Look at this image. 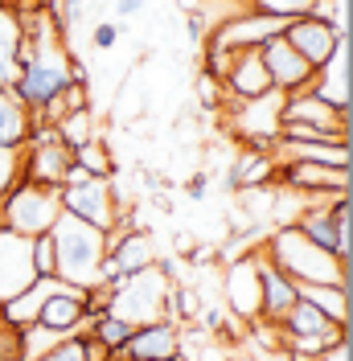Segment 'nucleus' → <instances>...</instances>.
<instances>
[{"label": "nucleus", "instance_id": "nucleus-24", "mask_svg": "<svg viewBox=\"0 0 353 361\" xmlns=\"http://www.w3.org/2000/svg\"><path fill=\"white\" fill-rule=\"evenodd\" d=\"M37 361H87V333H70V337H62Z\"/></svg>", "mask_w": 353, "mask_h": 361}, {"label": "nucleus", "instance_id": "nucleus-14", "mask_svg": "<svg viewBox=\"0 0 353 361\" xmlns=\"http://www.w3.org/2000/svg\"><path fill=\"white\" fill-rule=\"evenodd\" d=\"M222 87L230 90L239 103L243 99H259V94H267L271 87V78H267V66L263 58H259V49H239L234 58H230V66H226V74H222Z\"/></svg>", "mask_w": 353, "mask_h": 361}, {"label": "nucleus", "instance_id": "nucleus-16", "mask_svg": "<svg viewBox=\"0 0 353 361\" xmlns=\"http://www.w3.org/2000/svg\"><path fill=\"white\" fill-rule=\"evenodd\" d=\"M300 300H309L316 312H325L333 324L349 329V283H296Z\"/></svg>", "mask_w": 353, "mask_h": 361}, {"label": "nucleus", "instance_id": "nucleus-21", "mask_svg": "<svg viewBox=\"0 0 353 361\" xmlns=\"http://www.w3.org/2000/svg\"><path fill=\"white\" fill-rule=\"evenodd\" d=\"M263 17H275V21H300V17H312L316 13V0H251Z\"/></svg>", "mask_w": 353, "mask_h": 361}, {"label": "nucleus", "instance_id": "nucleus-2", "mask_svg": "<svg viewBox=\"0 0 353 361\" xmlns=\"http://www.w3.org/2000/svg\"><path fill=\"white\" fill-rule=\"evenodd\" d=\"M263 259L275 271H284L292 283H349V263L333 259L329 250L309 243L296 226H280Z\"/></svg>", "mask_w": 353, "mask_h": 361}, {"label": "nucleus", "instance_id": "nucleus-25", "mask_svg": "<svg viewBox=\"0 0 353 361\" xmlns=\"http://www.w3.org/2000/svg\"><path fill=\"white\" fill-rule=\"evenodd\" d=\"M33 271L37 275H54V238H49V230L33 238Z\"/></svg>", "mask_w": 353, "mask_h": 361}, {"label": "nucleus", "instance_id": "nucleus-7", "mask_svg": "<svg viewBox=\"0 0 353 361\" xmlns=\"http://www.w3.org/2000/svg\"><path fill=\"white\" fill-rule=\"evenodd\" d=\"M280 185H287L292 193L337 197V193H349V169H341V164H321V160H287Z\"/></svg>", "mask_w": 353, "mask_h": 361}, {"label": "nucleus", "instance_id": "nucleus-1", "mask_svg": "<svg viewBox=\"0 0 353 361\" xmlns=\"http://www.w3.org/2000/svg\"><path fill=\"white\" fill-rule=\"evenodd\" d=\"M49 238H54V279L74 283V288H103L99 271L107 259V230L90 222H78L70 214H58V222L49 226Z\"/></svg>", "mask_w": 353, "mask_h": 361}, {"label": "nucleus", "instance_id": "nucleus-9", "mask_svg": "<svg viewBox=\"0 0 353 361\" xmlns=\"http://www.w3.org/2000/svg\"><path fill=\"white\" fill-rule=\"evenodd\" d=\"M341 37H349V33H337L329 21H321V17H300V21H287L284 25V42L309 62V70H321L325 66V58H329L337 42Z\"/></svg>", "mask_w": 353, "mask_h": 361}, {"label": "nucleus", "instance_id": "nucleus-18", "mask_svg": "<svg viewBox=\"0 0 353 361\" xmlns=\"http://www.w3.org/2000/svg\"><path fill=\"white\" fill-rule=\"evenodd\" d=\"M21 58V17L13 8H0V90H13Z\"/></svg>", "mask_w": 353, "mask_h": 361}, {"label": "nucleus", "instance_id": "nucleus-4", "mask_svg": "<svg viewBox=\"0 0 353 361\" xmlns=\"http://www.w3.org/2000/svg\"><path fill=\"white\" fill-rule=\"evenodd\" d=\"M58 202H62V214L78 218V222H90L99 230H115V197H111V180L95 177V173H83L78 164H70L62 185H58Z\"/></svg>", "mask_w": 353, "mask_h": 361}, {"label": "nucleus", "instance_id": "nucleus-11", "mask_svg": "<svg viewBox=\"0 0 353 361\" xmlns=\"http://www.w3.org/2000/svg\"><path fill=\"white\" fill-rule=\"evenodd\" d=\"M83 320H87V292L74 283H58L37 308V324L54 329V333H66V337L83 329Z\"/></svg>", "mask_w": 353, "mask_h": 361}, {"label": "nucleus", "instance_id": "nucleus-27", "mask_svg": "<svg viewBox=\"0 0 353 361\" xmlns=\"http://www.w3.org/2000/svg\"><path fill=\"white\" fill-rule=\"evenodd\" d=\"M198 94H201V103H205V107H218L222 82L214 78V74H201V78H198Z\"/></svg>", "mask_w": 353, "mask_h": 361}, {"label": "nucleus", "instance_id": "nucleus-3", "mask_svg": "<svg viewBox=\"0 0 353 361\" xmlns=\"http://www.w3.org/2000/svg\"><path fill=\"white\" fill-rule=\"evenodd\" d=\"M62 202H58V189L54 185H37V180H17V189L0 202V226L25 234V238H37L49 226L58 222Z\"/></svg>", "mask_w": 353, "mask_h": 361}, {"label": "nucleus", "instance_id": "nucleus-29", "mask_svg": "<svg viewBox=\"0 0 353 361\" xmlns=\"http://www.w3.org/2000/svg\"><path fill=\"white\" fill-rule=\"evenodd\" d=\"M140 8H144V0H115V13L119 17H136Z\"/></svg>", "mask_w": 353, "mask_h": 361}, {"label": "nucleus", "instance_id": "nucleus-8", "mask_svg": "<svg viewBox=\"0 0 353 361\" xmlns=\"http://www.w3.org/2000/svg\"><path fill=\"white\" fill-rule=\"evenodd\" d=\"M259 58H263L267 66V78H271V87L280 90V94H296V90H309L312 82V70L309 62L284 42V33L280 37H271V42L259 45Z\"/></svg>", "mask_w": 353, "mask_h": 361}, {"label": "nucleus", "instance_id": "nucleus-17", "mask_svg": "<svg viewBox=\"0 0 353 361\" xmlns=\"http://www.w3.org/2000/svg\"><path fill=\"white\" fill-rule=\"evenodd\" d=\"M33 132V111L17 99V90H0V148H21Z\"/></svg>", "mask_w": 353, "mask_h": 361}, {"label": "nucleus", "instance_id": "nucleus-26", "mask_svg": "<svg viewBox=\"0 0 353 361\" xmlns=\"http://www.w3.org/2000/svg\"><path fill=\"white\" fill-rule=\"evenodd\" d=\"M90 42H95V49H111V45L119 42V25L115 21H99L95 25V33H90Z\"/></svg>", "mask_w": 353, "mask_h": 361}, {"label": "nucleus", "instance_id": "nucleus-10", "mask_svg": "<svg viewBox=\"0 0 353 361\" xmlns=\"http://www.w3.org/2000/svg\"><path fill=\"white\" fill-rule=\"evenodd\" d=\"M226 300H230V312L255 324L259 320V304H263V292H259V255H246V259H234L230 271H226Z\"/></svg>", "mask_w": 353, "mask_h": 361}, {"label": "nucleus", "instance_id": "nucleus-15", "mask_svg": "<svg viewBox=\"0 0 353 361\" xmlns=\"http://www.w3.org/2000/svg\"><path fill=\"white\" fill-rule=\"evenodd\" d=\"M259 292H263V304H259V320H267V324H275L280 316L300 300V292H296V283L287 279L284 271H275L271 263H267L263 255H259Z\"/></svg>", "mask_w": 353, "mask_h": 361}, {"label": "nucleus", "instance_id": "nucleus-28", "mask_svg": "<svg viewBox=\"0 0 353 361\" xmlns=\"http://www.w3.org/2000/svg\"><path fill=\"white\" fill-rule=\"evenodd\" d=\"M185 193H189L193 202H205V197H210V177H201V173H198V177L185 185Z\"/></svg>", "mask_w": 353, "mask_h": 361}, {"label": "nucleus", "instance_id": "nucleus-19", "mask_svg": "<svg viewBox=\"0 0 353 361\" xmlns=\"http://www.w3.org/2000/svg\"><path fill=\"white\" fill-rule=\"evenodd\" d=\"M90 337L99 341L111 357H119V353H124V345H128V337H132V324H128V320H119V316H111V312H103V316H95V320H90Z\"/></svg>", "mask_w": 353, "mask_h": 361}, {"label": "nucleus", "instance_id": "nucleus-6", "mask_svg": "<svg viewBox=\"0 0 353 361\" xmlns=\"http://www.w3.org/2000/svg\"><path fill=\"white\" fill-rule=\"evenodd\" d=\"M33 279H42L33 271V238L13 234V230L0 226V304L21 295Z\"/></svg>", "mask_w": 353, "mask_h": 361}, {"label": "nucleus", "instance_id": "nucleus-22", "mask_svg": "<svg viewBox=\"0 0 353 361\" xmlns=\"http://www.w3.org/2000/svg\"><path fill=\"white\" fill-rule=\"evenodd\" d=\"M70 157H74V164L83 169V173H95V177H111V157L107 148L99 144V140H90V144H83V148H70Z\"/></svg>", "mask_w": 353, "mask_h": 361}, {"label": "nucleus", "instance_id": "nucleus-20", "mask_svg": "<svg viewBox=\"0 0 353 361\" xmlns=\"http://www.w3.org/2000/svg\"><path fill=\"white\" fill-rule=\"evenodd\" d=\"M54 128H58V135H62V144H66V148H83V144L95 140V128H90V111H87V107L62 115Z\"/></svg>", "mask_w": 353, "mask_h": 361}, {"label": "nucleus", "instance_id": "nucleus-23", "mask_svg": "<svg viewBox=\"0 0 353 361\" xmlns=\"http://www.w3.org/2000/svg\"><path fill=\"white\" fill-rule=\"evenodd\" d=\"M25 177V148H0V202L17 189Z\"/></svg>", "mask_w": 353, "mask_h": 361}, {"label": "nucleus", "instance_id": "nucleus-5", "mask_svg": "<svg viewBox=\"0 0 353 361\" xmlns=\"http://www.w3.org/2000/svg\"><path fill=\"white\" fill-rule=\"evenodd\" d=\"M169 288H173V283H169V279H160L156 267L136 271V275H128L119 288H111V292H107V312L119 316V320H128L132 329L152 324V320H164Z\"/></svg>", "mask_w": 353, "mask_h": 361}, {"label": "nucleus", "instance_id": "nucleus-13", "mask_svg": "<svg viewBox=\"0 0 353 361\" xmlns=\"http://www.w3.org/2000/svg\"><path fill=\"white\" fill-rule=\"evenodd\" d=\"M312 74H316L309 82L312 94H321L337 111H349V37H341L337 49L325 58V66L312 70Z\"/></svg>", "mask_w": 353, "mask_h": 361}, {"label": "nucleus", "instance_id": "nucleus-12", "mask_svg": "<svg viewBox=\"0 0 353 361\" xmlns=\"http://www.w3.org/2000/svg\"><path fill=\"white\" fill-rule=\"evenodd\" d=\"M280 123H312V128H329V132H345L349 135V111H337L333 103H325V99L312 94V90L284 94Z\"/></svg>", "mask_w": 353, "mask_h": 361}]
</instances>
